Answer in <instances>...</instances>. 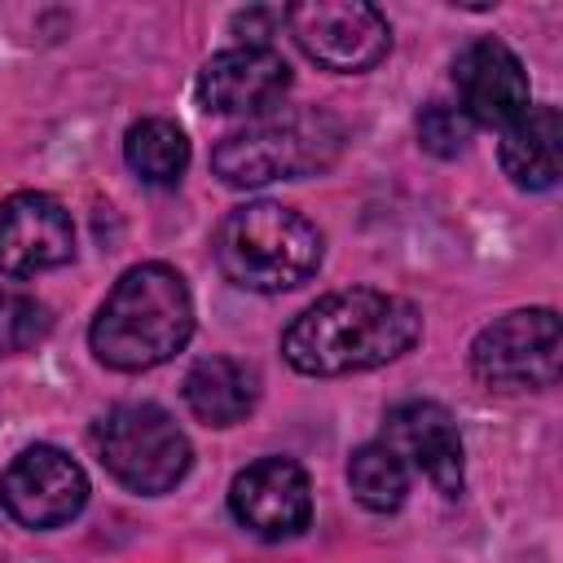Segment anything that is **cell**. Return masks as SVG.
Returning <instances> with one entry per match:
<instances>
[{
  "mask_svg": "<svg viewBox=\"0 0 563 563\" xmlns=\"http://www.w3.org/2000/svg\"><path fill=\"white\" fill-rule=\"evenodd\" d=\"M418 334L422 317L409 299L356 286L303 308L282 334V356L299 374L334 378L405 356L418 343Z\"/></svg>",
  "mask_w": 563,
  "mask_h": 563,
  "instance_id": "6da1fadb",
  "label": "cell"
},
{
  "mask_svg": "<svg viewBox=\"0 0 563 563\" xmlns=\"http://www.w3.org/2000/svg\"><path fill=\"white\" fill-rule=\"evenodd\" d=\"M194 334V299L176 268L136 264L128 268L92 317V356L110 369L136 374L172 361Z\"/></svg>",
  "mask_w": 563,
  "mask_h": 563,
  "instance_id": "7a4b0ae2",
  "label": "cell"
},
{
  "mask_svg": "<svg viewBox=\"0 0 563 563\" xmlns=\"http://www.w3.org/2000/svg\"><path fill=\"white\" fill-rule=\"evenodd\" d=\"M211 251L233 286L260 295L295 290L321 268L317 224L282 202H242L224 211Z\"/></svg>",
  "mask_w": 563,
  "mask_h": 563,
  "instance_id": "3957f363",
  "label": "cell"
},
{
  "mask_svg": "<svg viewBox=\"0 0 563 563\" xmlns=\"http://www.w3.org/2000/svg\"><path fill=\"white\" fill-rule=\"evenodd\" d=\"M347 141L339 114L303 106L286 114H264L242 132H229L211 150V172L229 189H255L268 180H303L325 172Z\"/></svg>",
  "mask_w": 563,
  "mask_h": 563,
  "instance_id": "277c9868",
  "label": "cell"
},
{
  "mask_svg": "<svg viewBox=\"0 0 563 563\" xmlns=\"http://www.w3.org/2000/svg\"><path fill=\"white\" fill-rule=\"evenodd\" d=\"M92 449L123 488L145 493V497L176 488L194 462L185 431L172 422L167 409L150 400H128V405L106 409L92 422Z\"/></svg>",
  "mask_w": 563,
  "mask_h": 563,
  "instance_id": "5b68a950",
  "label": "cell"
},
{
  "mask_svg": "<svg viewBox=\"0 0 563 563\" xmlns=\"http://www.w3.org/2000/svg\"><path fill=\"white\" fill-rule=\"evenodd\" d=\"M563 369V330L554 308H515L471 343V374L501 391L554 387Z\"/></svg>",
  "mask_w": 563,
  "mask_h": 563,
  "instance_id": "8992f818",
  "label": "cell"
},
{
  "mask_svg": "<svg viewBox=\"0 0 563 563\" xmlns=\"http://www.w3.org/2000/svg\"><path fill=\"white\" fill-rule=\"evenodd\" d=\"M282 18L295 44L317 66L339 75H361L378 66L391 48L387 18L365 0H303V4H290Z\"/></svg>",
  "mask_w": 563,
  "mask_h": 563,
  "instance_id": "52a82bcc",
  "label": "cell"
},
{
  "mask_svg": "<svg viewBox=\"0 0 563 563\" xmlns=\"http://www.w3.org/2000/svg\"><path fill=\"white\" fill-rule=\"evenodd\" d=\"M88 501V475L53 444L22 449L0 475V506L22 528H62Z\"/></svg>",
  "mask_w": 563,
  "mask_h": 563,
  "instance_id": "ba28073f",
  "label": "cell"
},
{
  "mask_svg": "<svg viewBox=\"0 0 563 563\" xmlns=\"http://www.w3.org/2000/svg\"><path fill=\"white\" fill-rule=\"evenodd\" d=\"M229 510L260 541L299 537L312 519V488L303 466L290 457H260L242 466L229 484Z\"/></svg>",
  "mask_w": 563,
  "mask_h": 563,
  "instance_id": "9c48e42d",
  "label": "cell"
},
{
  "mask_svg": "<svg viewBox=\"0 0 563 563\" xmlns=\"http://www.w3.org/2000/svg\"><path fill=\"white\" fill-rule=\"evenodd\" d=\"M75 255L70 211L40 189L9 194L0 202V273L35 277L44 268H62Z\"/></svg>",
  "mask_w": 563,
  "mask_h": 563,
  "instance_id": "30bf717a",
  "label": "cell"
},
{
  "mask_svg": "<svg viewBox=\"0 0 563 563\" xmlns=\"http://www.w3.org/2000/svg\"><path fill=\"white\" fill-rule=\"evenodd\" d=\"M453 84L462 97V114L484 128H515L532 97H528V70L501 40H471L453 62Z\"/></svg>",
  "mask_w": 563,
  "mask_h": 563,
  "instance_id": "8fae6325",
  "label": "cell"
},
{
  "mask_svg": "<svg viewBox=\"0 0 563 563\" xmlns=\"http://www.w3.org/2000/svg\"><path fill=\"white\" fill-rule=\"evenodd\" d=\"M290 88V66L268 44H238L216 53L194 84V97L211 114H264Z\"/></svg>",
  "mask_w": 563,
  "mask_h": 563,
  "instance_id": "7c38bea8",
  "label": "cell"
},
{
  "mask_svg": "<svg viewBox=\"0 0 563 563\" xmlns=\"http://www.w3.org/2000/svg\"><path fill=\"white\" fill-rule=\"evenodd\" d=\"M383 444L396 457H409L444 497L462 493V435L444 405H435V400L391 405L383 418Z\"/></svg>",
  "mask_w": 563,
  "mask_h": 563,
  "instance_id": "4fadbf2b",
  "label": "cell"
},
{
  "mask_svg": "<svg viewBox=\"0 0 563 563\" xmlns=\"http://www.w3.org/2000/svg\"><path fill=\"white\" fill-rule=\"evenodd\" d=\"M501 172L519 189H554L563 176V114L554 106H528V114L501 132Z\"/></svg>",
  "mask_w": 563,
  "mask_h": 563,
  "instance_id": "5bb4252c",
  "label": "cell"
},
{
  "mask_svg": "<svg viewBox=\"0 0 563 563\" xmlns=\"http://www.w3.org/2000/svg\"><path fill=\"white\" fill-rule=\"evenodd\" d=\"M185 405L198 422L207 427H233L255 409L260 383L255 369L233 361V356H202L189 374H185Z\"/></svg>",
  "mask_w": 563,
  "mask_h": 563,
  "instance_id": "9a60e30c",
  "label": "cell"
},
{
  "mask_svg": "<svg viewBox=\"0 0 563 563\" xmlns=\"http://www.w3.org/2000/svg\"><path fill=\"white\" fill-rule=\"evenodd\" d=\"M123 158H128V167H132L145 185L167 189V185H176V180L185 176V167H189V141H185L180 123L154 114V119H141V123L128 128Z\"/></svg>",
  "mask_w": 563,
  "mask_h": 563,
  "instance_id": "2e32d148",
  "label": "cell"
},
{
  "mask_svg": "<svg viewBox=\"0 0 563 563\" xmlns=\"http://www.w3.org/2000/svg\"><path fill=\"white\" fill-rule=\"evenodd\" d=\"M347 484H352V493H356V501H361L365 510L387 515V510H396V506L405 501V493H409V466H405V457H396L383 440H374V444H361V449L347 457Z\"/></svg>",
  "mask_w": 563,
  "mask_h": 563,
  "instance_id": "e0dca14e",
  "label": "cell"
},
{
  "mask_svg": "<svg viewBox=\"0 0 563 563\" xmlns=\"http://www.w3.org/2000/svg\"><path fill=\"white\" fill-rule=\"evenodd\" d=\"M53 330V312L22 290H0V356L31 352Z\"/></svg>",
  "mask_w": 563,
  "mask_h": 563,
  "instance_id": "ac0fdd59",
  "label": "cell"
},
{
  "mask_svg": "<svg viewBox=\"0 0 563 563\" xmlns=\"http://www.w3.org/2000/svg\"><path fill=\"white\" fill-rule=\"evenodd\" d=\"M471 132H475V123H471L457 106L431 101V106L418 110V145H422L427 154H435V158H453V154H462L466 141H471Z\"/></svg>",
  "mask_w": 563,
  "mask_h": 563,
  "instance_id": "d6986e66",
  "label": "cell"
}]
</instances>
